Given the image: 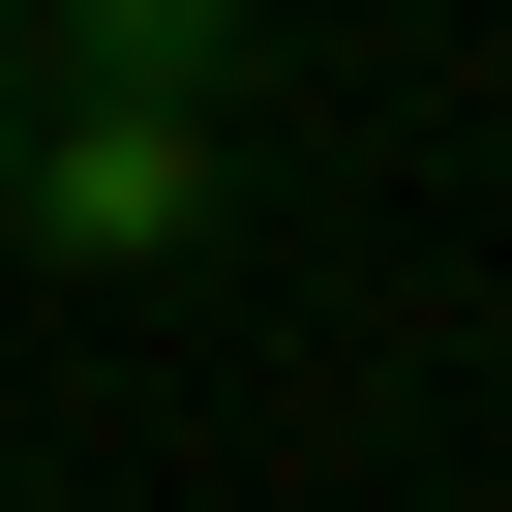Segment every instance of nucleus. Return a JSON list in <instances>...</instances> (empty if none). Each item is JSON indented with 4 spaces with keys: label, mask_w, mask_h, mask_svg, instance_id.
I'll return each mask as SVG.
<instances>
[{
    "label": "nucleus",
    "mask_w": 512,
    "mask_h": 512,
    "mask_svg": "<svg viewBox=\"0 0 512 512\" xmlns=\"http://www.w3.org/2000/svg\"><path fill=\"white\" fill-rule=\"evenodd\" d=\"M0 241L31 272H181L211 241V91H31L0 121Z\"/></svg>",
    "instance_id": "obj_1"
},
{
    "label": "nucleus",
    "mask_w": 512,
    "mask_h": 512,
    "mask_svg": "<svg viewBox=\"0 0 512 512\" xmlns=\"http://www.w3.org/2000/svg\"><path fill=\"white\" fill-rule=\"evenodd\" d=\"M31 91H272V31H241V0H61V31H31Z\"/></svg>",
    "instance_id": "obj_2"
},
{
    "label": "nucleus",
    "mask_w": 512,
    "mask_h": 512,
    "mask_svg": "<svg viewBox=\"0 0 512 512\" xmlns=\"http://www.w3.org/2000/svg\"><path fill=\"white\" fill-rule=\"evenodd\" d=\"M0 121H31V31H0Z\"/></svg>",
    "instance_id": "obj_3"
}]
</instances>
